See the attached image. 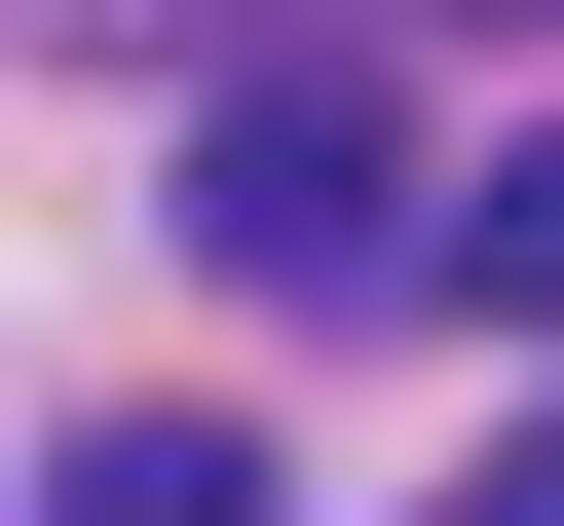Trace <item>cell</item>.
<instances>
[{
	"instance_id": "3957f363",
	"label": "cell",
	"mask_w": 564,
	"mask_h": 526,
	"mask_svg": "<svg viewBox=\"0 0 564 526\" xmlns=\"http://www.w3.org/2000/svg\"><path fill=\"white\" fill-rule=\"evenodd\" d=\"M39 526H263V451H188V414H151V451H76Z\"/></svg>"
},
{
	"instance_id": "277c9868",
	"label": "cell",
	"mask_w": 564,
	"mask_h": 526,
	"mask_svg": "<svg viewBox=\"0 0 564 526\" xmlns=\"http://www.w3.org/2000/svg\"><path fill=\"white\" fill-rule=\"evenodd\" d=\"M452 526H564V489H452Z\"/></svg>"
},
{
	"instance_id": "6da1fadb",
	"label": "cell",
	"mask_w": 564,
	"mask_h": 526,
	"mask_svg": "<svg viewBox=\"0 0 564 526\" xmlns=\"http://www.w3.org/2000/svg\"><path fill=\"white\" fill-rule=\"evenodd\" d=\"M188 263H226V302H414V263H452L414 226V113L377 76H226L188 113Z\"/></svg>"
},
{
	"instance_id": "7a4b0ae2",
	"label": "cell",
	"mask_w": 564,
	"mask_h": 526,
	"mask_svg": "<svg viewBox=\"0 0 564 526\" xmlns=\"http://www.w3.org/2000/svg\"><path fill=\"white\" fill-rule=\"evenodd\" d=\"M452 302H527V339H564V151H489V188H452Z\"/></svg>"
},
{
	"instance_id": "5b68a950",
	"label": "cell",
	"mask_w": 564,
	"mask_h": 526,
	"mask_svg": "<svg viewBox=\"0 0 564 526\" xmlns=\"http://www.w3.org/2000/svg\"><path fill=\"white\" fill-rule=\"evenodd\" d=\"M489 39H564V0H489Z\"/></svg>"
}]
</instances>
